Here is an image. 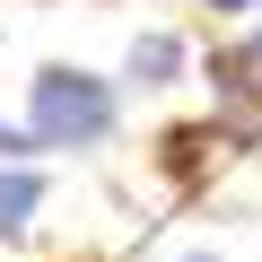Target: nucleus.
Returning <instances> with one entry per match:
<instances>
[{
	"instance_id": "obj_1",
	"label": "nucleus",
	"mask_w": 262,
	"mask_h": 262,
	"mask_svg": "<svg viewBox=\"0 0 262 262\" xmlns=\"http://www.w3.org/2000/svg\"><path fill=\"white\" fill-rule=\"evenodd\" d=\"M105 122H114L105 79H88V70H44V79H35V140L88 149V140H105Z\"/></svg>"
},
{
	"instance_id": "obj_2",
	"label": "nucleus",
	"mask_w": 262,
	"mask_h": 262,
	"mask_svg": "<svg viewBox=\"0 0 262 262\" xmlns=\"http://www.w3.org/2000/svg\"><path fill=\"white\" fill-rule=\"evenodd\" d=\"M175 61H184V53H175V35H140V44H131V79H140V88H166V79H175Z\"/></svg>"
},
{
	"instance_id": "obj_3",
	"label": "nucleus",
	"mask_w": 262,
	"mask_h": 262,
	"mask_svg": "<svg viewBox=\"0 0 262 262\" xmlns=\"http://www.w3.org/2000/svg\"><path fill=\"white\" fill-rule=\"evenodd\" d=\"M219 88H227V96H262V35L236 44V53L219 61Z\"/></svg>"
},
{
	"instance_id": "obj_4",
	"label": "nucleus",
	"mask_w": 262,
	"mask_h": 262,
	"mask_svg": "<svg viewBox=\"0 0 262 262\" xmlns=\"http://www.w3.org/2000/svg\"><path fill=\"white\" fill-rule=\"evenodd\" d=\"M35 201H44V184H35V175H0V236L27 227V219H35Z\"/></svg>"
},
{
	"instance_id": "obj_5",
	"label": "nucleus",
	"mask_w": 262,
	"mask_h": 262,
	"mask_svg": "<svg viewBox=\"0 0 262 262\" xmlns=\"http://www.w3.org/2000/svg\"><path fill=\"white\" fill-rule=\"evenodd\" d=\"M18 149H27V140H18V131H0V158H18Z\"/></svg>"
},
{
	"instance_id": "obj_6",
	"label": "nucleus",
	"mask_w": 262,
	"mask_h": 262,
	"mask_svg": "<svg viewBox=\"0 0 262 262\" xmlns=\"http://www.w3.org/2000/svg\"><path fill=\"white\" fill-rule=\"evenodd\" d=\"M210 9H245V0H210Z\"/></svg>"
},
{
	"instance_id": "obj_7",
	"label": "nucleus",
	"mask_w": 262,
	"mask_h": 262,
	"mask_svg": "<svg viewBox=\"0 0 262 262\" xmlns=\"http://www.w3.org/2000/svg\"><path fill=\"white\" fill-rule=\"evenodd\" d=\"M184 262H219V253H184Z\"/></svg>"
}]
</instances>
